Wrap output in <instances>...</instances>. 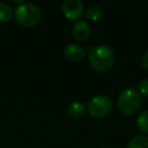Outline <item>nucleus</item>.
<instances>
[{"label":"nucleus","mask_w":148,"mask_h":148,"mask_svg":"<svg viewBox=\"0 0 148 148\" xmlns=\"http://www.w3.org/2000/svg\"><path fill=\"white\" fill-rule=\"evenodd\" d=\"M137 127L142 133L148 134V110L139 114L137 118Z\"/></svg>","instance_id":"obj_11"},{"label":"nucleus","mask_w":148,"mask_h":148,"mask_svg":"<svg viewBox=\"0 0 148 148\" xmlns=\"http://www.w3.org/2000/svg\"><path fill=\"white\" fill-rule=\"evenodd\" d=\"M67 113L73 119H80V118L84 117V115L86 114V108L80 101H74L69 105Z\"/></svg>","instance_id":"obj_8"},{"label":"nucleus","mask_w":148,"mask_h":148,"mask_svg":"<svg viewBox=\"0 0 148 148\" xmlns=\"http://www.w3.org/2000/svg\"><path fill=\"white\" fill-rule=\"evenodd\" d=\"M91 34V27L88 25V23L84 21H80L74 25L73 29H72V35H73L74 39H76L77 41L84 42L90 37Z\"/></svg>","instance_id":"obj_7"},{"label":"nucleus","mask_w":148,"mask_h":148,"mask_svg":"<svg viewBox=\"0 0 148 148\" xmlns=\"http://www.w3.org/2000/svg\"><path fill=\"white\" fill-rule=\"evenodd\" d=\"M138 92L148 97V79H142L138 83Z\"/></svg>","instance_id":"obj_13"},{"label":"nucleus","mask_w":148,"mask_h":148,"mask_svg":"<svg viewBox=\"0 0 148 148\" xmlns=\"http://www.w3.org/2000/svg\"><path fill=\"white\" fill-rule=\"evenodd\" d=\"M141 68L142 69H148V49L144 52L141 59Z\"/></svg>","instance_id":"obj_14"},{"label":"nucleus","mask_w":148,"mask_h":148,"mask_svg":"<svg viewBox=\"0 0 148 148\" xmlns=\"http://www.w3.org/2000/svg\"><path fill=\"white\" fill-rule=\"evenodd\" d=\"M141 106V95L135 88H127L118 97V108L124 115H133Z\"/></svg>","instance_id":"obj_3"},{"label":"nucleus","mask_w":148,"mask_h":148,"mask_svg":"<svg viewBox=\"0 0 148 148\" xmlns=\"http://www.w3.org/2000/svg\"><path fill=\"white\" fill-rule=\"evenodd\" d=\"M101 148H112V147H110V146H103V147H101Z\"/></svg>","instance_id":"obj_15"},{"label":"nucleus","mask_w":148,"mask_h":148,"mask_svg":"<svg viewBox=\"0 0 148 148\" xmlns=\"http://www.w3.org/2000/svg\"><path fill=\"white\" fill-rule=\"evenodd\" d=\"M127 148H148V136L138 135L129 142Z\"/></svg>","instance_id":"obj_9"},{"label":"nucleus","mask_w":148,"mask_h":148,"mask_svg":"<svg viewBox=\"0 0 148 148\" xmlns=\"http://www.w3.org/2000/svg\"><path fill=\"white\" fill-rule=\"evenodd\" d=\"M64 55L66 59L71 62H79L83 60L86 56L85 50L78 44H69L65 47Z\"/></svg>","instance_id":"obj_6"},{"label":"nucleus","mask_w":148,"mask_h":148,"mask_svg":"<svg viewBox=\"0 0 148 148\" xmlns=\"http://www.w3.org/2000/svg\"><path fill=\"white\" fill-rule=\"evenodd\" d=\"M62 12L66 18L77 21L84 13V5L80 0H65L62 3Z\"/></svg>","instance_id":"obj_5"},{"label":"nucleus","mask_w":148,"mask_h":148,"mask_svg":"<svg viewBox=\"0 0 148 148\" xmlns=\"http://www.w3.org/2000/svg\"><path fill=\"white\" fill-rule=\"evenodd\" d=\"M42 13L36 4L31 2H23L15 9V19L21 27H32L40 23Z\"/></svg>","instance_id":"obj_2"},{"label":"nucleus","mask_w":148,"mask_h":148,"mask_svg":"<svg viewBox=\"0 0 148 148\" xmlns=\"http://www.w3.org/2000/svg\"><path fill=\"white\" fill-rule=\"evenodd\" d=\"M85 14H86V17L88 19L92 21H97L103 17V10H101V7L93 5V6H90L87 9Z\"/></svg>","instance_id":"obj_12"},{"label":"nucleus","mask_w":148,"mask_h":148,"mask_svg":"<svg viewBox=\"0 0 148 148\" xmlns=\"http://www.w3.org/2000/svg\"><path fill=\"white\" fill-rule=\"evenodd\" d=\"M13 16V11L7 3L0 2V23H7Z\"/></svg>","instance_id":"obj_10"},{"label":"nucleus","mask_w":148,"mask_h":148,"mask_svg":"<svg viewBox=\"0 0 148 148\" xmlns=\"http://www.w3.org/2000/svg\"><path fill=\"white\" fill-rule=\"evenodd\" d=\"M88 61L95 71L103 73L113 67L115 63V53L110 46H95L89 50Z\"/></svg>","instance_id":"obj_1"},{"label":"nucleus","mask_w":148,"mask_h":148,"mask_svg":"<svg viewBox=\"0 0 148 148\" xmlns=\"http://www.w3.org/2000/svg\"><path fill=\"white\" fill-rule=\"evenodd\" d=\"M113 109V101L107 95H97L89 101L86 111L93 118H103L111 113Z\"/></svg>","instance_id":"obj_4"}]
</instances>
